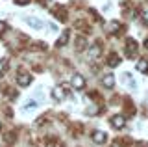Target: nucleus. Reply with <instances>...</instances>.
Masks as SVG:
<instances>
[{
  "label": "nucleus",
  "mask_w": 148,
  "mask_h": 147,
  "mask_svg": "<svg viewBox=\"0 0 148 147\" xmlns=\"http://www.w3.org/2000/svg\"><path fill=\"white\" fill-rule=\"evenodd\" d=\"M145 45H146V49H148V39H146V43H145Z\"/></svg>",
  "instance_id": "obj_19"
},
{
  "label": "nucleus",
  "mask_w": 148,
  "mask_h": 147,
  "mask_svg": "<svg viewBox=\"0 0 148 147\" xmlns=\"http://www.w3.org/2000/svg\"><path fill=\"white\" fill-rule=\"evenodd\" d=\"M71 84H72V88H74V89H82L85 82H83V76L74 75V76H72V80H71Z\"/></svg>",
  "instance_id": "obj_2"
},
{
  "label": "nucleus",
  "mask_w": 148,
  "mask_h": 147,
  "mask_svg": "<svg viewBox=\"0 0 148 147\" xmlns=\"http://www.w3.org/2000/svg\"><path fill=\"white\" fill-rule=\"evenodd\" d=\"M102 84H104L106 88H113V84H115V76H113V75H106L104 78H102Z\"/></svg>",
  "instance_id": "obj_6"
},
{
  "label": "nucleus",
  "mask_w": 148,
  "mask_h": 147,
  "mask_svg": "<svg viewBox=\"0 0 148 147\" xmlns=\"http://www.w3.org/2000/svg\"><path fill=\"white\" fill-rule=\"evenodd\" d=\"M92 140H95L96 144H104V141H106V134H104V132H95V134H92Z\"/></svg>",
  "instance_id": "obj_9"
},
{
  "label": "nucleus",
  "mask_w": 148,
  "mask_h": 147,
  "mask_svg": "<svg viewBox=\"0 0 148 147\" xmlns=\"http://www.w3.org/2000/svg\"><path fill=\"white\" fill-rule=\"evenodd\" d=\"M15 2H17V4H21V6H22V4H28L30 0H15Z\"/></svg>",
  "instance_id": "obj_17"
},
{
  "label": "nucleus",
  "mask_w": 148,
  "mask_h": 147,
  "mask_svg": "<svg viewBox=\"0 0 148 147\" xmlns=\"http://www.w3.org/2000/svg\"><path fill=\"white\" fill-rule=\"evenodd\" d=\"M137 69H139V71H143V73H145V71H148V62H146V60L139 62V63H137Z\"/></svg>",
  "instance_id": "obj_11"
},
{
  "label": "nucleus",
  "mask_w": 148,
  "mask_h": 147,
  "mask_svg": "<svg viewBox=\"0 0 148 147\" xmlns=\"http://www.w3.org/2000/svg\"><path fill=\"white\" fill-rule=\"evenodd\" d=\"M52 97L58 101V103H61V101L65 99V88H63V86H58V88L52 89Z\"/></svg>",
  "instance_id": "obj_1"
},
{
  "label": "nucleus",
  "mask_w": 148,
  "mask_h": 147,
  "mask_svg": "<svg viewBox=\"0 0 148 147\" xmlns=\"http://www.w3.org/2000/svg\"><path fill=\"white\" fill-rule=\"evenodd\" d=\"M4 28H6V24H4V22H0V34L4 32Z\"/></svg>",
  "instance_id": "obj_18"
},
{
  "label": "nucleus",
  "mask_w": 148,
  "mask_h": 147,
  "mask_svg": "<svg viewBox=\"0 0 148 147\" xmlns=\"http://www.w3.org/2000/svg\"><path fill=\"white\" fill-rule=\"evenodd\" d=\"M119 63H120V60H119V56H115V54H113V56H109V65L117 67Z\"/></svg>",
  "instance_id": "obj_12"
},
{
  "label": "nucleus",
  "mask_w": 148,
  "mask_h": 147,
  "mask_svg": "<svg viewBox=\"0 0 148 147\" xmlns=\"http://www.w3.org/2000/svg\"><path fill=\"white\" fill-rule=\"evenodd\" d=\"M67 41H69V32H63V35H61V37H59V41H58V47H63Z\"/></svg>",
  "instance_id": "obj_10"
},
{
  "label": "nucleus",
  "mask_w": 148,
  "mask_h": 147,
  "mask_svg": "<svg viewBox=\"0 0 148 147\" xmlns=\"http://www.w3.org/2000/svg\"><path fill=\"white\" fill-rule=\"evenodd\" d=\"M6 65H8V62H6V60H0V75L4 73V69H6Z\"/></svg>",
  "instance_id": "obj_14"
},
{
  "label": "nucleus",
  "mask_w": 148,
  "mask_h": 147,
  "mask_svg": "<svg viewBox=\"0 0 148 147\" xmlns=\"http://www.w3.org/2000/svg\"><path fill=\"white\" fill-rule=\"evenodd\" d=\"M111 28H115V32H117V28H120V22H117V21L111 22Z\"/></svg>",
  "instance_id": "obj_15"
},
{
  "label": "nucleus",
  "mask_w": 148,
  "mask_h": 147,
  "mask_svg": "<svg viewBox=\"0 0 148 147\" xmlns=\"http://www.w3.org/2000/svg\"><path fill=\"white\" fill-rule=\"evenodd\" d=\"M98 54H100V47H92V49H91V58L98 56Z\"/></svg>",
  "instance_id": "obj_13"
},
{
  "label": "nucleus",
  "mask_w": 148,
  "mask_h": 147,
  "mask_svg": "<svg viewBox=\"0 0 148 147\" xmlns=\"http://www.w3.org/2000/svg\"><path fill=\"white\" fill-rule=\"evenodd\" d=\"M111 125H113L115 128H122L124 125H126V121H124L122 116H115V117H111Z\"/></svg>",
  "instance_id": "obj_5"
},
{
  "label": "nucleus",
  "mask_w": 148,
  "mask_h": 147,
  "mask_svg": "<svg viewBox=\"0 0 148 147\" xmlns=\"http://www.w3.org/2000/svg\"><path fill=\"white\" fill-rule=\"evenodd\" d=\"M37 106H39V103H37V101H34V99H30V101L24 104V106H22V112H24V114H26V112H34Z\"/></svg>",
  "instance_id": "obj_4"
},
{
  "label": "nucleus",
  "mask_w": 148,
  "mask_h": 147,
  "mask_svg": "<svg viewBox=\"0 0 148 147\" xmlns=\"http://www.w3.org/2000/svg\"><path fill=\"white\" fill-rule=\"evenodd\" d=\"M26 22H28V24H30V26H34V28L35 30H41V28H43V21H39V19H35V17H26Z\"/></svg>",
  "instance_id": "obj_3"
},
{
  "label": "nucleus",
  "mask_w": 148,
  "mask_h": 147,
  "mask_svg": "<svg viewBox=\"0 0 148 147\" xmlns=\"http://www.w3.org/2000/svg\"><path fill=\"white\" fill-rule=\"evenodd\" d=\"M126 54H128V56H133V54H135V41H132V39L128 41V45H126Z\"/></svg>",
  "instance_id": "obj_8"
},
{
  "label": "nucleus",
  "mask_w": 148,
  "mask_h": 147,
  "mask_svg": "<svg viewBox=\"0 0 148 147\" xmlns=\"http://www.w3.org/2000/svg\"><path fill=\"white\" fill-rule=\"evenodd\" d=\"M143 21H145L146 24H148V11H145V13H143Z\"/></svg>",
  "instance_id": "obj_16"
},
{
  "label": "nucleus",
  "mask_w": 148,
  "mask_h": 147,
  "mask_svg": "<svg viewBox=\"0 0 148 147\" xmlns=\"http://www.w3.org/2000/svg\"><path fill=\"white\" fill-rule=\"evenodd\" d=\"M17 82H18V86H28V84L32 82V76H30V75H18Z\"/></svg>",
  "instance_id": "obj_7"
}]
</instances>
